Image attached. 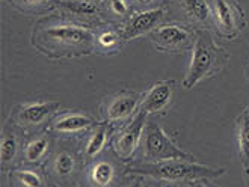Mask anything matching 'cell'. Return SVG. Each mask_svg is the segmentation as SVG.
<instances>
[{
  "mask_svg": "<svg viewBox=\"0 0 249 187\" xmlns=\"http://www.w3.org/2000/svg\"><path fill=\"white\" fill-rule=\"evenodd\" d=\"M248 109H249V107H248Z\"/></svg>",
  "mask_w": 249,
  "mask_h": 187,
  "instance_id": "obj_34",
  "label": "cell"
},
{
  "mask_svg": "<svg viewBox=\"0 0 249 187\" xmlns=\"http://www.w3.org/2000/svg\"><path fill=\"white\" fill-rule=\"evenodd\" d=\"M228 59V51L222 47H217L207 32L199 31L192 47V59L183 80V86L186 89H190L202 79L214 76L225 67Z\"/></svg>",
  "mask_w": 249,
  "mask_h": 187,
  "instance_id": "obj_3",
  "label": "cell"
},
{
  "mask_svg": "<svg viewBox=\"0 0 249 187\" xmlns=\"http://www.w3.org/2000/svg\"><path fill=\"white\" fill-rule=\"evenodd\" d=\"M53 187H56V186H53Z\"/></svg>",
  "mask_w": 249,
  "mask_h": 187,
  "instance_id": "obj_33",
  "label": "cell"
},
{
  "mask_svg": "<svg viewBox=\"0 0 249 187\" xmlns=\"http://www.w3.org/2000/svg\"><path fill=\"white\" fill-rule=\"evenodd\" d=\"M175 85H177L175 80H162L154 83L145 92V95H142L139 110L148 115L166 110L172 103V98L175 94Z\"/></svg>",
  "mask_w": 249,
  "mask_h": 187,
  "instance_id": "obj_14",
  "label": "cell"
},
{
  "mask_svg": "<svg viewBox=\"0 0 249 187\" xmlns=\"http://www.w3.org/2000/svg\"><path fill=\"white\" fill-rule=\"evenodd\" d=\"M100 122L95 121L91 115L82 112H65L57 115L49 122V130L53 135L72 136L79 133H89Z\"/></svg>",
  "mask_w": 249,
  "mask_h": 187,
  "instance_id": "obj_12",
  "label": "cell"
},
{
  "mask_svg": "<svg viewBox=\"0 0 249 187\" xmlns=\"http://www.w3.org/2000/svg\"><path fill=\"white\" fill-rule=\"evenodd\" d=\"M239 148L240 159L249 168V109L243 110L239 117Z\"/></svg>",
  "mask_w": 249,
  "mask_h": 187,
  "instance_id": "obj_22",
  "label": "cell"
},
{
  "mask_svg": "<svg viewBox=\"0 0 249 187\" xmlns=\"http://www.w3.org/2000/svg\"><path fill=\"white\" fill-rule=\"evenodd\" d=\"M213 21L217 32L231 39L236 38L248 24L245 12L237 0H212Z\"/></svg>",
  "mask_w": 249,
  "mask_h": 187,
  "instance_id": "obj_9",
  "label": "cell"
},
{
  "mask_svg": "<svg viewBox=\"0 0 249 187\" xmlns=\"http://www.w3.org/2000/svg\"><path fill=\"white\" fill-rule=\"evenodd\" d=\"M113 128H115V125L103 121L89 132L85 145H83V148L80 151L83 160H85V165H89L94 160H97L98 157L103 155L107 142L112 140V137H113L112 136Z\"/></svg>",
  "mask_w": 249,
  "mask_h": 187,
  "instance_id": "obj_15",
  "label": "cell"
},
{
  "mask_svg": "<svg viewBox=\"0 0 249 187\" xmlns=\"http://www.w3.org/2000/svg\"><path fill=\"white\" fill-rule=\"evenodd\" d=\"M124 36L120 29L110 24H97L95 27V51L112 54L120 51Z\"/></svg>",
  "mask_w": 249,
  "mask_h": 187,
  "instance_id": "obj_18",
  "label": "cell"
},
{
  "mask_svg": "<svg viewBox=\"0 0 249 187\" xmlns=\"http://www.w3.org/2000/svg\"><path fill=\"white\" fill-rule=\"evenodd\" d=\"M142 95L135 91H121L113 97L107 98L106 103L101 106V117L103 121L109 124L124 122L131 118V115L139 110Z\"/></svg>",
  "mask_w": 249,
  "mask_h": 187,
  "instance_id": "obj_10",
  "label": "cell"
},
{
  "mask_svg": "<svg viewBox=\"0 0 249 187\" xmlns=\"http://www.w3.org/2000/svg\"><path fill=\"white\" fill-rule=\"evenodd\" d=\"M224 169H213L201 166L187 160H165V162H145L136 160L125 166V175H136L142 178H153L159 181H196L201 178H217L224 174Z\"/></svg>",
  "mask_w": 249,
  "mask_h": 187,
  "instance_id": "obj_2",
  "label": "cell"
},
{
  "mask_svg": "<svg viewBox=\"0 0 249 187\" xmlns=\"http://www.w3.org/2000/svg\"><path fill=\"white\" fill-rule=\"evenodd\" d=\"M190 187H214V186L209 181V178H201L190 183Z\"/></svg>",
  "mask_w": 249,
  "mask_h": 187,
  "instance_id": "obj_27",
  "label": "cell"
},
{
  "mask_svg": "<svg viewBox=\"0 0 249 187\" xmlns=\"http://www.w3.org/2000/svg\"><path fill=\"white\" fill-rule=\"evenodd\" d=\"M56 8L64 14V17L70 20L74 18V21H91L92 18H97L100 14V8L97 3L85 2V0H57Z\"/></svg>",
  "mask_w": 249,
  "mask_h": 187,
  "instance_id": "obj_19",
  "label": "cell"
},
{
  "mask_svg": "<svg viewBox=\"0 0 249 187\" xmlns=\"http://www.w3.org/2000/svg\"><path fill=\"white\" fill-rule=\"evenodd\" d=\"M160 0H128L130 5L133 6H151L154 3H159Z\"/></svg>",
  "mask_w": 249,
  "mask_h": 187,
  "instance_id": "obj_26",
  "label": "cell"
},
{
  "mask_svg": "<svg viewBox=\"0 0 249 187\" xmlns=\"http://www.w3.org/2000/svg\"><path fill=\"white\" fill-rule=\"evenodd\" d=\"M59 109L61 103L57 102H32L18 104L12 110L11 122L17 125L20 130L38 135L36 132L52 121L54 118V113Z\"/></svg>",
  "mask_w": 249,
  "mask_h": 187,
  "instance_id": "obj_7",
  "label": "cell"
},
{
  "mask_svg": "<svg viewBox=\"0 0 249 187\" xmlns=\"http://www.w3.org/2000/svg\"><path fill=\"white\" fill-rule=\"evenodd\" d=\"M120 160V159H116ZM116 160L112 157H98L97 160L91 163V168L88 170V181L91 187H118V168Z\"/></svg>",
  "mask_w": 249,
  "mask_h": 187,
  "instance_id": "obj_16",
  "label": "cell"
},
{
  "mask_svg": "<svg viewBox=\"0 0 249 187\" xmlns=\"http://www.w3.org/2000/svg\"><path fill=\"white\" fill-rule=\"evenodd\" d=\"M178 6L184 17L195 26L209 27L213 21V9L207 0H178Z\"/></svg>",
  "mask_w": 249,
  "mask_h": 187,
  "instance_id": "obj_17",
  "label": "cell"
},
{
  "mask_svg": "<svg viewBox=\"0 0 249 187\" xmlns=\"http://www.w3.org/2000/svg\"><path fill=\"white\" fill-rule=\"evenodd\" d=\"M20 128L11 122L9 128L2 132V140H0V165L3 170H11L18 168L23 162V135L18 132Z\"/></svg>",
  "mask_w": 249,
  "mask_h": 187,
  "instance_id": "obj_13",
  "label": "cell"
},
{
  "mask_svg": "<svg viewBox=\"0 0 249 187\" xmlns=\"http://www.w3.org/2000/svg\"><path fill=\"white\" fill-rule=\"evenodd\" d=\"M50 133H38L32 139H29L24 145L23 151V162L29 165H41L46 157H49V148H50Z\"/></svg>",
  "mask_w": 249,
  "mask_h": 187,
  "instance_id": "obj_20",
  "label": "cell"
},
{
  "mask_svg": "<svg viewBox=\"0 0 249 187\" xmlns=\"http://www.w3.org/2000/svg\"><path fill=\"white\" fill-rule=\"evenodd\" d=\"M145 187H160V186H153V184H145Z\"/></svg>",
  "mask_w": 249,
  "mask_h": 187,
  "instance_id": "obj_31",
  "label": "cell"
},
{
  "mask_svg": "<svg viewBox=\"0 0 249 187\" xmlns=\"http://www.w3.org/2000/svg\"><path fill=\"white\" fill-rule=\"evenodd\" d=\"M131 177H135V178L130 180V181L123 183L118 187H145V183L142 181V177H136V175H131Z\"/></svg>",
  "mask_w": 249,
  "mask_h": 187,
  "instance_id": "obj_25",
  "label": "cell"
},
{
  "mask_svg": "<svg viewBox=\"0 0 249 187\" xmlns=\"http://www.w3.org/2000/svg\"><path fill=\"white\" fill-rule=\"evenodd\" d=\"M196 31L192 26L178 24V23H165L150 34V39L160 51L168 53H183L186 50H192Z\"/></svg>",
  "mask_w": 249,
  "mask_h": 187,
  "instance_id": "obj_6",
  "label": "cell"
},
{
  "mask_svg": "<svg viewBox=\"0 0 249 187\" xmlns=\"http://www.w3.org/2000/svg\"><path fill=\"white\" fill-rule=\"evenodd\" d=\"M32 42L49 57H80L95 51V27L67 17L41 20L34 29Z\"/></svg>",
  "mask_w": 249,
  "mask_h": 187,
  "instance_id": "obj_1",
  "label": "cell"
},
{
  "mask_svg": "<svg viewBox=\"0 0 249 187\" xmlns=\"http://www.w3.org/2000/svg\"><path fill=\"white\" fill-rule=\"evenodd\" d=\"M160 187H172V186H160Z\"/></svg>",
  "mask_w": 249,
  "mask_h": 187,
  "instance_id": "obj_32",
  "label": "cell"
},
{
  "mask_svg": "<svg viewBox=\"0 0 249 187\" xmlns=\"http://www.w3.org/2000/svg\"><path fill=\"white\" fill-rule=\"evenodd\" d=\"M11 2L23 11H26V9L39 11L44 6H50V8L56 6L57 0H11Z\"/></svg>",
  "mask_w": 249,
  "mask_h": 187,
  "instance_id": "obj_23",
  "label": "cell"
},
{
  "mask_svg": "<svg viewBox=\"0 0 249 187\" xmlns=\"http://www.w3.org/2000/svg\"><path fill=\"white\" fill-rule=\"evenodd\" d=\"M168 9L165 6H156L146 11H139L131 14L127 18L124 27L121 29L124 39H133L143 34H151L154 29L163 24V18L166 17Z\"/></svg>",
  "mask_w": 249,
  "mask_h": 187,
  "instance_id": "obj_11",
  "label": "cell"
},
{
  "mask_svg": "<svg viewBox=\"0 0 249 187\" xmlns=\"http://www.w3.org/2000/svg\"><path fill=\"white\" fill-rule=\"evenodd\" d=\"M245 175H246V178H248V183H249V168H246V170H245Z\"/></svg>",
  "mask_w": 249,
  "mask_h": 187,
  "instance_id": "obj_30",
  "label": "cell"
},
{
  "mask_svg": "<svg viewBox=\"0 0 249 187\" xmlns=\"http://www.w3.org/2000/svg\"><path fill=\"white\" fill-rule=\"evenodd\" d=\"M85 165L82 153L61 148L44 162V174L57 183L56 187H72L79 177L80 166Z\"/></svg>",
  "mask_w": 249,
  "mask_h": 187,
  "instance_id": "obj_5",
  "label": "cell"
},
{
  "mask_svg": "<svg viewBox=\"0 0 249 187\" xmlns=\"http://www.w3.org/2000/svg\"><path fill=\"white\" fill-rule=\"evenodd\" d=\"M9 187H47V183L38 170L14 168L9 170Z\"/></svg>",
  "mask_w": 249,
  "mask_h": 187,
  "instance_id": "obj_21",
  "label": "cell"
},
{
  "mask_svg": "<svg viewBox=\"0 0 249 187\" xmlns=\"http://www.w3.org/2000/svg\"><path fill=\"white\" fill-rule=\"evenodd\" d=\"M109 11L116 17H127L130 12V3L128 0H107ZM130 17V16H128Z\"/></svg>",
  "mask_w": 249,
  "mask_h": 187,
  "instance_id": "obj_24",
  "label": "cell"
},
{
  "mask_svg": "<svg viewBox=\"0 0 249 187\" xmlns=\"http://www.w3.org/2000/svg\"><path fill=\"white\" fill-rule=\"evenodd\" d=\"M142 157L145 162H165V160H187L194 162V155L180 150L168 137L156 121L148 119L142 135Z\"/></svg>",
  "mask_w": 249,
  "mask_h": 187,
  "instance_id": "obj_4",
  "label": "cell"
},
{
  "mask_svg": "<svg viewBox=\"0 0 249 187\" xmlns=\"http://www.w3.org/2000/svg\"><path fill=\"white\" fill-rule=\"evenodd\" d=\"M245 76H246V79L249 80V65H246V68H245Z\"/></svg>",
  "mask_w": 249,
  "mask_h": 187,
  "instance_id": "obj_29",
  "label": "cell"
},
{
  "mask_svg": "<svg viewBox=\"0 0 249 187\" xmlns=\"http://www.w3.org/2000/svg\"><path fill=\"white\" fill-rule=\"evenodd\" d=\"M150 115L145 113L142 110H138L133 119H130L121 130L116 133L112 140H110V150L115 154L116 159H120L121 162H128L131 157H133L135 151L138 150L143 130H145V124L146 118Z\"/></svg>",
  "mask_w": 249,
  "mask_h": 187,
  "instance_id": "obj_8",
  "label": "cell"
},
{
  "mask_svg": "<svg viewBox=\"0 0 249 187\" xmlns=\"http://www.w3.org/2000/svg\"><path fill=\"white\" fill-rule=\"evenodd\" d=\"M85 2H91V3H97V5H100V3H103L105 0H85Z\"/></svg>",
  "mask_w": 249,
  "mask_h": 187,
  "instance_id": "obj_28",
  "label": "cell"
}]
</instances>
